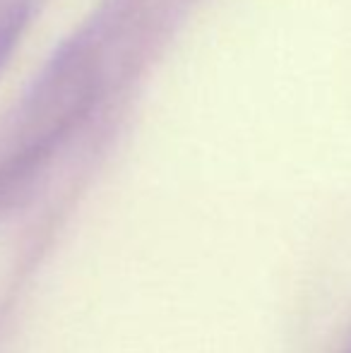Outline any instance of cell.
I'll return each mask as SVG.
<instances>
[{
	"label": "cell",
	"mask_w": 351,
	"mask_h": 353,
	"mask_svg": "<svg viewBox=\"0 0 351 353\" xmlns=\"http://www.w3.org/2000/svg\"><path fill=\"white\" fill-rule=\"evenodd\" d=\"M34 0H0V65L8 61L32 14Z\"/></svg>",
	"instance_id": "cell-1"
},
{
	"label": "cell",
	"mask_w": 351,
	"mask_h": 353,
	"mask_svg": "<svg viewBox=\"0 0 351 353\" xmlns=\"http://www.w3.org/2000/svg\"><path fill=\"white\" fill-rule=\"evenodd\" d=\"M349 353H351V351H349Z\"/></svg>",
	"instance_id": "cell-2"
}]
</instances>
